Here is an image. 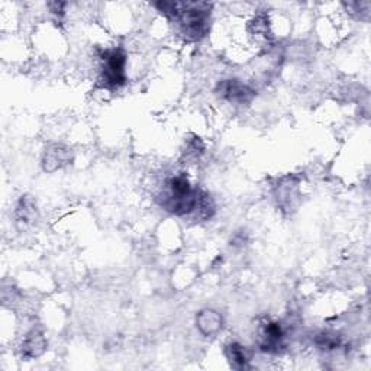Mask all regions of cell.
<instances>
[{
	"instance_id": "obj_3",
	"label": "cell",
	"mask_w": 371,
	"mask_h": 371,
	"mask_svg": "<svg viewBox=\"0 0 371 371\" xmlns=\"http://www.w3.org/2000/svg\"><path fill=\"white\" fill-rule=\"evenodd\" d=\"M283 331L276 322H266L260 332V347L262 351L276 352L283 347Z\"/></svg>"
},
{
	"instance_id": "obj_5",
	"label": "cell",
	"mask_w": 371,
	"mask_h": 371,
	"mask_svg": "<svg viewBox=\"0 0 371 371\" xmlns=\"http://www.w3.org/2000/svg\"><path fill=\"white\" fill-rule=\"evenodd\" d=\"M229 358H231L235 367H239V368L246 367V363L250 361L248 357H246L245 349L238 344H232L231 347H229Z\"/></svg>"
},
{
	"instance_id": "obj_2",
	"label": "cell",
	"mask_w": 371,
	"mask_h": 371,
	"mask_svg": "<svg viewBox=\"0 0 371 371\" xmlns=\"http://www.w3.org/2000/svg\"><path fill=\"white\" fill-rule=\"evenodd\" d=\"M127 57L120 49H108L102 56L100 81L106 89H118L127 81L125 76Z\"/></svg>"
},
{
	"instance_id": "obj_4",
	"label": "cell",
	"mask_w": 371,
	"mask_h": 371,
	"mask_svg": "<svg viewBox=\"0 0 371 371\" xmlns=\"http://www.w3.org/2000/svg\"><path fill=\"white\" fill-rule=\"evenodd\" d=\"M221 93L228 100L238 102V103L248 102L251 99V96H253V90L250 89V87L242 84V83H239L238 80L223 81L221 84Z\"/></svg>"
},
{
	"instance_id": "obj_1",
	"label": "cell",
	"mask_w": 371,
	"mask_h": 371,
	"mask_svg": "<svg viewBox=\"0 0 371 371\" xmlns=\"http://www.w3.org/2000/svg\"><path fill=\"white\" fill-rule=\"evenodd\" d=\"M161 205L171 214L190 215L200 205L199 190L194 189L184 175H175L170 179L163 191Z\"/></svg>"
}]
</instances>
